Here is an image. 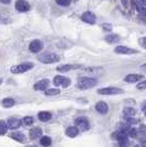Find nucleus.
Instances as JSON below:
<instances>
[{
    "instance_id": "4be33fe9",
    "label": "nucleus",
    "mask_w": 146,
    "mask_h": 147,
    "mask_svg": "<svg viewBox=\"0 0 146 147\" xmlns=\"http://www.w3.org/2000/svg\"><path fill=\"white\" fill-rule=\"evenodd\" d=\"M1 104H2L3 108L9 109V108H12L13 105L16 104V101H14V99H12V98H5L1 101Z\"/></svg>"
},
{
    "instance_id": "c03bdc74",
    "label": "nucleus",
    "mask_w": 146,
    "mask_h": 147,
    "mask_svg": "<svg viewBox=\"0 0 146 147\" xmlns=\"http://www.w3.org/2000/svg\"><path fill=\"white\" fill-rule=\"evenodd\" d=\"M134 147H141V145H135Z\"/></svg>"
},
{
    "instance_id": "412c9836",
    "label": "nucleus",
    "mask_w": 146,
    "mask_h": 147,
    "mask_svg": "<svg viewBox=\"0 0 146 147\" xmlns=\"http://www.w3.org/2000/svg\"><path fill=\"white\" fill-rule=\"evenodd\" d=\"M111 138L114 140V141L121 142V141H123V140H125V138H128V136L124 135L123 133H121L120 131H116V132H113V133L111 134Z\"/></svg>"
},
{
    "instance_id": "20e7f679",
    "label": "nucleus",
    "mask_w": 146,
    "mask_h": 147,
    "mask_svg": "<svg viewBox=\"0 0 146 147\" xmlns=\"http://www.w3.org/2000/svg\"><path fill=\"white\" fill-rule=\"evenodd\" d=\"M97 92L99 94H102V96H116V94H121L124 91L120 88H116V87H105V88L98 89Z\"/></svg>"
},
{
    "instance_id": "a18cd8bd",
    "label": "nucleus",
    "mask_w": 146,
    "mask_h": 147,
    "mask_svg": "<svg viewBox=\"0 0 146 147\" xmlns=\"http://www.w3.org/2000/svg\"><path fill=\"white\" fill-rule=\"evenodd\" d=\"M32 147H37V146H32Z\"/></svg>"
},
{
    "instance_id": "a878e982",
    "label": "nucleus",
    "mask_w": 146,
    "mask_h": 147,
    "mask_svg": "<svg viewBox=\"0 0 146 147\" xmlns=\"http://www.w3.org/2000/svg\"><path fill=\"white\" fill-rule=\"evenodd\" d=\"M8 124L5 120H0V135H5L8 131Z\"/></svg>"
},
{
    "instance_id": "f3484780",
    "label": "nucleus",
    "mask_w": 146,
    "mask_h": 147,
    "mask_svg": "<svg viewBox=\"0 0 146 147\" xmlns=\"http://www.w3.org/2000/svg\"><path fill=\"white\" fill-rule=\"evenodd\" d=\"M82 71L87 74H90V75H100V74L103 73V69L100 67H87L82 68Z\"/></svg>"
},
{
    "instance_id": "f257e3e1",
    "label": "nucleus",
    "mask_w": 146,
    "mask_h": 147,
    "mask_svg": "<svg viewBox=\"0 0 146 147\" xmlns=\"http://www.w3.org/2000/svg\"><path fill=\"white\" fill-rule=\"evenodd\" d=\"M98 80L93 77H79L77 80V87L81 90H87L97 85Z\"/></svg>"
},
{
    "instance_id": "58836bf2",
    "label": "nucleus",
    "mask_w": 146,
    "mask_h": 147,
    "mask_svg": "<svg viewBox=\"0 0 146 147\" xmlns=\"http://www.w3.org/2000/svg\"><path fill=\"white\" fill-rule=\"evenodd\" d=\"M141 70H143L144 73H146V63L145 64H143V65H141Z\"/></svg>"
},
{
    "instance_id": "ea45409f",
    "label": "nucleus",
    "mask_w": 146,
    "mask_h": 147,
    "mask_svg": "<svg viewBox=\"0 0 146 147\" xmlns=\"http://www.w3.org/2000/svg\"><path fill=\"white\" fill-rule=\"evenodd\" d=\"M10 1H11V0H0V2H1V3H3V5H9V3H10Z\"/></svg>"
},
{
    "instance_id": "ddd939ff",
    "label": "nucleus",
    "mask_w": 146,
    "mask_h": 147,
    "mask_svg": "<svg viewBox=\"0 0 146 147\" xmlns=\"http://www.w3.org/2000/svg\"><path fill=\"white\" fill-rule=\"evenodd\" d=\"M78 68H81V66L80 65H72V64H64V65L58 66V67L56 68V70L59 71V73H66V71L78 69Z\"/></svg>"
},
{
    "instance_id": "f03ea898",
    "label": "nucleus",
    "mask_w": 146,
    "mask_h": 147,
    "mask_svg": "<svg viewBox=\"0 0 146 147\" xmlns=\"http://www.w3.org/2000/svg\"><path fill=\"white\" fill-rule=\"evenodd\" d=\"M59 56L55 53H44L42 55L37 56V61L43 64H54L59 61Z\"/></svg>"
},
{
    "instance_id": "a19ab883",
    "label": "nucleus",
    "mask_w": 146,
    "mask_h": 147,
    "mask_svg": "<svg viewBox=\"0 0 146 147\" xmlns=\"http://www.w3.org/2000/svg\"><path fill=\"white\" fill-rule=\"evenodd\" d=\"M142 111L144 112V114L146 115V102L144 104H143V105H142Z\"/></svg>"
},
{
    "instance_id": "c756f323",
    "label": "nucleus",
    "mask_w": 146,
    "mask_h": 147,
    "mask_svg": "<svg viewBox=\"0 0 146 147\" xmlns=\"http://www.w3.org/2000/svg\"><path fill=\"white\" fill-rule=\"evenodd\" d=\"M56 3L61 7H68L72 3V0H56Z\"/></svg>"
},
{
    "instance_id": "2eb2a0df",
    "label": "nucleus",
    "mask_w": 146,
    "mask_h": 147,
    "mask_svg": "<svg viewBox=\"0 0 146 147\" xmlns=\"http://www.w3.org/2000/svg\"><path fill=\"white\" fill-rule=\"evenodd\" d=\"M96 111L100 114H107L109 112V107L108 104L103 102V101H99L97 104H96Z\"/></svg>"
},
{
    "instance_id": "9b49d317",
    "label": "nucleus",
    "mask_w": 146,
    "mask_h": 147,
    "mask_svg": "<svg viewBox=\"0 0 146 147\" xmlns=\"http://www.w3.org/2000/svg\"><path fill=\"white\" fill-rule=\"evenodd\" d=\"M7 124H8V127H9L10 129H17L21 126V124H22V120H20L19 117H9V119H8Z\"/></svg>"
},
{
    "instance_id": "bb28decb",
    "label": "nucleus",
    "mask_w": 146,
    "mask_h": 147,
    "mask_svg": "<svg viewBox=\"0 0 146 147\" xmlns=\"http://www.w3.org/2000/svg\"><path fill=\"white\" fill-rule=\"evenodd\" d=\"M61 93V90L57 89V88H49L45 91V94L46 96H57Z\"/></svg>"
},
{
    "instance_id": "6ab92c4d",
    "label": "nucleus",
    "mask_w": 146,
    "mask_h": 147,
    "mask_svg": "<svg viewBox=\"0 0 146 147\" xmlns=\"http://www.w3.org/2000/svg\"><path fill=\"white\" fill-rule=\"evenodd\" d=\"M65 133H66V135L68 137L74 138V137H76L77 135L79 134V129H77L76 126H68L66 129V131H65Z\"/></svg>"
},
{
    "instance_id": "72a5a7b5",
    "label": "nucleus",
    "mask_w": 146,
    "mask_h": 147,
    "mask_svg": "<svg viewBox=\"0 0 146 147\" xmlns=\"http://www.w3.org/2000/svg\"><path fill=\"white\" fill-rule=\"evenodd\" d=\"M120 1H121L123 8H128V6H130V0H120Z\"/></svg>"
},
{
    "instance_id": "5701e85b",
    "label": "nucleus",
    "mask_w": 146,
    "mask_h": 147,
    "mask_svg": "<svg viewBox=\"0 0 146 147\" xmlns=\"http://www.w3.org/2000/svg\"><path fill=\"white\" fill-rule=\"evenodd\" d=\"M105 38V41L108 42V43H118L119 41H120V36L118 35V34H109V35H107V36L104 37Z\"/></svg>"
},
{
    "instance_id": "473e14b6",
    "label": "nucleus",
    "mask_w": 146,
    "mask_h": 147,
    "mask_svg": "<svg viewBox=\"0 0 146 147\" xmlns=\"http://www.w3.org/2000/svg\"><path fill=\"white\" fill-rule=\"evenodd\" d=\"M119 145H120V147H128V138H125V140H123V141L119 142Z\"/></svg>"
},
{
    "instance_id": "7ed1b4c3",
    "label": "nucleus",
    "mask_w": 146,
    "mask_h": 147,
    "mask_svg": "<svg viewBox=\"0 0 146 147\" xmlns=\"http://www.w3.org/2000/svg\"><path fill=\"white\" fill-rule=\"evenodd\" d=\"M33 67H34L33 63L24 61V63H21V64H19V65H16V66L11 67L10 70H11L12 74H23V73H26V71L31 70Z\"/></svg>"
},
{
    "instance_id": "f704fd0d",
    "label": "nucleus",
    "mask_w": 146,
    "mask_h": 147,
    "mask_svg": "<svg viewBox=\"0 0 146 147\" xmlns=\"http://www.w3.org/2000/svg\"><path fill=\"white\" fill-rule=\"evenodd\" d=\"M140 132H141V134L143 135V136H146V127H145V125H141V126H140Z\"/></svg>"
},
{
    "instance_id": "e433bc0d",
    "label": "nucleus",
    "mask_w": 146,
    "mask_h": 147,
    "mask_svg": "<svg viewBox=\"0 0 146 147\" xmlns=\"http://www.w3.org/2000/svg\"><path fill=\"white\" fill-rule=\"evenodd\" d=\"M102 28L104 29V31H111L112 30V26L109 25V24H103L102 25Z\"/></svg>"
},
{
    "instance_id": "7c9ffc66",
    "label": "nucleus",
    "mask_w": 146,
    "mask_h": 147,
    "mask_svg": "<svg viewBox=\"0 0 146 147\" xmlns=\"http://www.w3.org/2000/svg\"><path fill=\"white\" fill-rule=\"evenodd\" d=\"M139 120L137 119H134V117H126V124L128 125H134V124H137Z\"/></svg>"
},
{
    "instance_id": "79ce46f5",
    "label": "nucleus",
    "mask_w": 146,
    "mask_h": 147,
    "mask_svg": "<svg viewBox=\"0 0 146 147\" xmlns=\"http://www.w3.org/2000/svg\"><path fill=\"white\" fill-rule=\"evenodd\" d=\"M141 146L146 147V138L144 140V141H142V143H141Z\"/></svg>"
},
{
    "instance_id": "b1692460",
    "label": "nucleus",
    "mask_w": 146,
    "mask_h": 147,
    "mask_svg": "<svg viewBox=\"0 0 146 147\" xmlns=\"http://www.w3.org/2000/svg\"><path fill=\"white\" fill-rule=\"evenodd\" d=\"M136 114V111L133 108H124L123 109V115L125 117H133Z\"/></svg>"
},
{
    "instance_id": "aec40b11",
    "label": "nucleus",
    "mask_w": 146,
    "mask_h": 147,
    "mask_svg": "<svg viewBox=\"0 0 146 147\" xmlns=\"http://www.w3.org/2000/svg\"><path fill=\"white\" fill-rule=\"evenodd\" d=\"M37 117L42 122H47V121H49L52 119V114L49 113V111H42V112H40L37 114Z\"/></svg>"
},
{
    "instance_id": "0eeeda50",
    "label": "nucleus",
    "mask_w": 146,
    "mask_h": 147,
    "mask_svg": "<svg viewBox=\"0 0 146 147\" xmlns=\"http://www.w3.org/2000/svg\"><path fill=\"white\" fill-rule=\"evenodd\" d=\"M31 9L30 3L25 0H17L16 1V10L19 12H28Z\"/></svg>"
},
{
    "instance_id": "f8f14e48",
    "label": "nucleus",
    "mask_w": 146,
    "mask_h": 147,
    "mask_svg": "<svg viewBox=\"0 0 146 147\" xmlns=\"http://www.w3.org/2000/svg\"><path fill=\"white\" fill-rule=\"evenodd\" d=\"M43 46H44V44H43L42 41H40V40H34V41H32L29 45V49H30V52L32 53H39V52H41L43 49Z\"/></svg>"
},
{
    "instance_id": "4c0bfd02",
    "label": "nucleus",
    "mask_w": 146,
    "mask_h": 147,
    "mask_svg": "<svg viewBox=\"0 0 146 147\" xmlns=\"http://www.w3.org/2000/svg\"><path fill=\"white\" fill-rule=\"evenodd\" d=\"M139 3H140L141 6H143L146 8V0H139Z\"/></svg>"
},
{
    "instance_id": "c85d7f7f",
    "label": "nucleus",
    "mask_w": 146,
    "mask_h": 147,
    "mask_svg": "<svg viewBox=\"0 0 146 147\" xmlns=\"http://www.w3.org/2000/svg\"><path fill=\"white\" fill-rule=\"evenodd\" d=\"M34 122V120H33V117H24L22 119V123L26 125V126H29V125H32Z\"/></svg>"
},
{
    "instance_id": "423d86ee",
    "label": "nucleus",
    "mask_w": 146,
    "mask_h": 147,
    "mask_svg": "<svg viewBox=\"0 0 146 147\" xmlns=\"http://www.w3.org/2000/svg\"><path fill=\"white\" fill-rule=\"evenodd\" d=\"M75 126L78 129H82V131H88L90 129V124H89V121L88 119L85 117H79L75 119Z\"/></svg>"
},
{
    "instance_id": "6e6552de",
    "label": "nucleus",
    "mask_w": 146,
    "mask_h": 147,
    "mask_svg": "<svg viewBox=\"0 0 146 147\" xmlns=\"http://www.w3.org/2000/svg\"><path fill=\"white\" fill-rule=\"evenodd\" d=\"M114 52L116 54H122V55H131V54H136L137 53L136 49H133L131 47H128V46H123V45L116 46L114 49Z\"/></svg>"
},
{
    "instance_id": "dca6fc26",
    "label": "nucleus",
    "mask_w": 146,
    "mask_h": 147,
    "mask_svg": "<svg viewBox=\"0 0 146 147\" xmlns=\"http://www.w3.org/2000/svg\"><path fill=\"white\" fill-rule=\"evenodd\" d=\"M10 137L14 140V141L19 142V143H25L26 142V137H25V135L23 133H21V132H12L11 134H10Z\"/></svg>"
},
{
    "instance_id": "cd10ccee",
    "label": "nucleus",
    "mask_w": 146,
    "mask_h": 147,
    "mask_svg": "<svg viewBox=\"0 0 146 147\" xmlns=\"http://www.w3.org/2000/svg\"><path fill=\"white\" fill-rule=\"evenodd\" d=\"M137 134H139V132H137V129H135V127H130V129H128V136L132 137V138H136V137H137Z\"/></svg>"
},
{
    "instance_id": "9d476101",
    "label": "nucleus",
    "mask_w": 146,
    "mask_h": 147,
    "mask_svg": "<svg viewBox=\"0 0 146 147\" xmlns=\"http://www.w3.org/2000/svg\"><path fill=\"white\" fill-rule=\"evenodd\" d=\"M81 20H82L85 23H88V24H95L97 18H96V16H95L93 12H91V11H86V12L82 13Z\"/></svg>"
},
{
    "instance_id": "a211bd4d",
    "label": "nucleus",
    "mask_w": 146,
    "mask_h": 147,
    "mask_svg": "<svg viewBox=\"0 0 146 147\" xmlns=\"http://www.w3.org/2000/svg\"><path fill=\"white\" fill-rule=\"evenodd\" d=\"M42 129L40 127H33L30 129V138L31 140H36L39 137H42Z\"/></svg>"
},
{
    "instance_id": "c9c22d12",
    "label": "nucleus",
    "mask_w": 146,
    "mask_h": 147,
    "mask_svg": "<svg viewBox=\"0 0 146 147\" xmlns=\"http://www.w3.org/2000/svg\"><path fill=\"white\" fill-rule=\"evenodd\" d=\"M141 45H142L144 49H146V37H142V38H141Z\"/></svg>"
},
{
    "instance_id": "2f4dec72",
    "label": "nucleus",
    "mask_w": 146,
    "mask_h": 147,
    "mask_svg": "<svg viewBox=\"0 0 146 147\" xmlns=\"http://www.w3.org/2000/svg\"><path fill=\"white\" fill-rule=\"evenodd\" d=\"M136 88L139 89V90H145L146 89V80H143V81H141L137 84V86Z\"/></svg>"
},
{
    "instance_id": "4468645a",
    "label": "nucleus",
    "mask_w": 146,
    "mask_h": 147,
    "mask_svg": "<svg viewBox=\"0 0 146 147\" xmlns=\"http://www.w3.org/2000/svg\"><path fill=\"white\" fill-rule=\"evenodd\" d=\"M142 79H143V75H137V74H130V75L124 77V81H125V82H128V84L139 82V81Z\"/></svg>"
},
{
    "instance_id": "39448f33",
    "label": "nucleus",
    "mask_w": 146,
    "mask_h": 147,
    "mask_svg": "<svg viewBox=\"0 0 146 147\" xmlns=\"http://www.w3.org/2000/svg\"><path fill=\"white\" fill-rule=\"evenodd\" d=\"M53 84H54L56 87H63V88H67V87L70 86L72 84V80L69 78H67L65 76H62V75H58V76H55L54 79H53Z\"/></svg>"
},
{
    "instance_id": "1a4fd4ad",
    "label": "nucleus",
    "mask_w": 146,
    "mask_h": 147,
    "mask_svg": "<svg viewBox=\"0 0 146 147\" xmlns=\"http://www.w3.org/2000/svg\"><path fill=\"white\" fill-rule=\"evenodd\" d=\"M49 79H42V80H39L37 82H35V85H34V90H36V91H46L47 89H49Z\"/></svg>"
},
{
    "instance_id": "37998d69",
    "label": "nucleus",
    "mask_w": 146,
    "mask_h": 147,
    "mask_svg": "<svg viewBox=\"0 0 146 147\" xmlns=\"http://www.w3.org/2000/svg\"><path fill=\"white\" fill-rule=\"evenodd\" d=\"M1 84H2V79H1V78H0V85H1Z\"/></svg>"
},
{
    "instance_id": "393cba45",
    "label": "nucleus",
    "mask_w": 146,
    "mask_h": 147,
    "mask_svg": "<svg viewBox=\"0 0 146 147\" xmlns=\"http://www.w3.org/2000/svg\"><path fill=\"white\" fill-rule=\"evenodd\" d=\"M40 143H41L42 146L49 147V146H51V144H52V138H51L49 136H42L41 140H40Z\"/></svg>"
}]
</instances>
